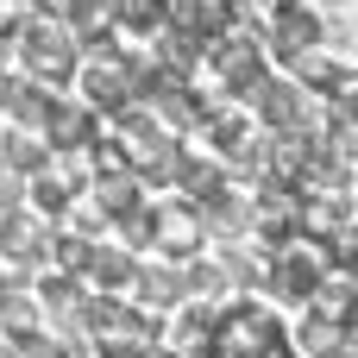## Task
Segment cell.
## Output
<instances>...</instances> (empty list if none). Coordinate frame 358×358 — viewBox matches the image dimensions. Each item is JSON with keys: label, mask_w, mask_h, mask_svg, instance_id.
Wrapping results in <instances>:
<instances>
[{"label": "cell", "mask_w": 358, "mask_h": 358, "mask_svg": "<svg viewBox=\"0 0 358 358\" xmlns=\"http://www.w3.org/2000/svg\"><path fill=\"white\" fill-rule=\"evenodd\" d=\"M57 258H63L69 271H88V258H94V252H88V245H82L76 233H63V239H57Z\"/></svg>", "instance_id": "ac0fdd59"}, {"label": "cell", "mask_w": 358, "mask_h": 358, "mask_svg": "<svg viewBox=\"0 0 358 358\" xmlns=\"http://www.w3.org/2000/svg\"><path fill=\"white\" fill-rule=\"evenodd\" d=\"M31 201H38L44 214H63V208H69V182H57V176H38V182H31Z\"/></svg>", "instance_id": "9a60e30c"}, {"label": "cell", "mask_w": 358, "mask_h": 358, "mask_svg": "<svg viewBox=\"0 0 358 358\" xmlns=\"http://www.w3.org/2000/svg\"><path fill=\"white\" fill-rule=\"evenodd\" d=\"M170 19H176V31H189V38H195V31L214 38V31H227L233 6H227V0H170Z\"/></svg>", "instance_id": "ba28073f"}, {"label": "cell", "mask_w": 358, "mask_h": 358, "mask_svg": "<svg viewBox=\"0 0 358 358\" xmlns=\"http://www.w3.org/2000/svg\"><path fill=\"white\" fill-rule=\"evenodd\" d=\"M151 233H164V245L182 258V252L201 245V214H189V208H157V214H151Z\"/></svg>", "instance_id": "9c48e42d"}, {"label": "cell", "mask_w": 358, "mask_h": 358, "mask_svg": "<svg viewBox=\"0 0 358 358\" xmlns=\"http://www.w3.org/2000/svg\"><path fill=\"white\" fill-rule=\"evenodd\" d=\"M19 57L38 82H69L76 76V31L63 19H31L19 38Z\"/></svg>", "instance_id": "7a4b0ae2"}, {"label": "cell", "mask_w": 358, "mask_h": 358, "mask_svg": "<svg viewBox=\"0 0 358 358\" xmlns=\"http://www.w3.org/2000/svg\"><path fill=\"white\" fill-rule=\"evenodd\" d=\"M88 277H94L101 289H113V283H138V271H132V258H126V252H113V245L88 258Z\"/></svg>", "instance_id": "8fae6325"}, {"label": "cell", "mask_w": 358, "mask_h": 358, "mask_svg": "<svg viewBox=\"0 0 358 358\" xmlns=\"http://www.w3.org/2000/svg\"><path fill=\"white\" fill-rule=\"evenodd\" d=\"M182 289H195V296H201V289H220V271H214V264H201V271H189V283H182Z\"/></svg>", "instance_id": "44dd1931"}, {"label": "cell", "mask_w": 358, "mask_h": 358, "mask_svg": "<svg viewBox=\"0 0 358 358\" xmlns=\"http://www.w3.org/2000/svg\"><path fill=\"white\" fill-rule=\"evenodd\" d=\"M13 94H19V82H6V76H0V107H13Z\"/></svg>", "instance_id": "603a6c76"}, {"label": "cell", "mask_w": 358, "mask_h": 358, "mask_svg": "<svg viewBox=\"0 0 358 358\" xmlns=\"http://www.w3.org/2000/svg\"><path fill=\"white\" fill-rule=\"evenodd\" d=\"M352 334H340L334 321H321V315H308V327H302V352H315V358H334V346H346Z\"/></svg>", "instance_id": "4fadbf2b"}, {"label": "cell", "mask_w": 358, "mask_h": 358, "mask_svg": "<svg viewBox=\"0 0 358 358\" xmlns=\"http://www.w3.org/2000/svg\"><path fill=\"white\" fill-rule=\"evenodd\" d=\"M214 69L227 76L233 94H258L264 88V57L252 44H214Z\"/></svg>", "instance_id": "52a82bcc"}, {"label": "cell", "mask_w": 358, "mask_h": 358, "mask_svg": "<svg viewBox=\"0 0 358 358\" xmlns=\"http://www.w3.org/2000/svg\"><path fill=\"white\" fill-rule=\"evenodd\" d=\"M44 132H50V145H88L94 120H88V107H57V101H50V120H44Z\"/></svg>", "instance_id": "30bf717a"}, {"label": "cell", "mask_w": 358, "mask_h": 358, "mask_svg": "<svg viewBox=\"0 0 358 358\" xmlns=\"http://www.w3.org/2000/svg\"><path fill=\"white\" fill-rule=\"evenodd\" d=\"M252 101H258L264 126H277V132H296V126H308V94H302L296 82H264Z\"/></svg>", "instance_id": "8992f818"}, {"label": "cell", "mask_w": 358, "mask_h": 358, "mask_svg": "<svg viewBox=\"0 0 358 358\" xmlns=\"http://www.w3.org/2000/svg\"><path fill=\"white\" fill-rule=\"evenodd\" d=\"M346 113H352V120H358V88H352V101H346Z\"/></svg>", "instance_id": "cb8c5ba5"}, {"label": "cell", "mask_w": 358, "mask_h": 358, "mask_svg": "<svg viewBox=\"0 0 358 358\" xmlns=\"http://www.w3.org/2000/svg\"><path fill=\"white\" fill-rule=\"evenodd\" d=\"M176 289H182V283H176L170 271H138V296H145L151 308H170V302H176Z\"/></svg>", "instance_id": "5bb4252c"}, {"label": "cell", "mask_w": 358, "mask_h": 358, "mask_svg": "<svg viewBox=\"0 0 358 358\" xmlns=\"http://www.w3.org/2000/svg\"><path fill=\"white\" fill-rule=\"evenodd\" d=\"M0 239H6V252H13V258H31V252H38V233H31L25 220H6V227H0Z\"/></svg>", "instance_id": "2e32d148"}, {"label": "cell", "mask_w": 358, "mask_h": 358, "mask_svg": "<svg viewBox=\"0 0 358 358\" xmlns=\"http://www.w3.org/2000/svg\"><path fill=\"white\" fill-rule=\"evenodd\" d=\"M25 25H31V19H19V6L0 0V38H25Z\"/></svg>", "instance_id": "ffe728a7"}, {"label": "cell", "mask_w": 358, "mask_h": 358, "mask_svg": "<svg viewBox=\"0 0 358 358\" xmlns=\"http://www.w3.org/2000/svg\"><path fill=\"white\" fill-rule=\"evenodd\" d=\"M132 69L126 63H88L82 69V101L88 113H132Z\"/></svg>", "instance_id": "277c9868"}, {"label": "cell", "mask_w": 358, "mask_h": 358, "mask_svg": "<svg viewBox=\"0 0 358 358\" xmlns=\"http://www.w3.org/2000/svg\"><path fill=\"white\" fill-rule=\"evenodd\" d=\"M271 289L277 296H289V302H308L315 308V296L327 289V264H321V245H283L277 252V264H271Z\"/></svg>", "instance_id": "3957f363"}, {"label": "cell", "mask_w": 358, "mask_h": 358, "mask_svg": "<svg viewBox=\"0 0 358 358\" xmlns=\"http://www.w3.org/2000/svg\"><path fill=\"white\" fill-rule=\"evenodd\" d=\"M113 13H120L132 31H151V25L170 19V0H113Z\"/></svg>", "instance_id": "7c38bea8"}, {"label": "cell", "mask_w": 358, "mask_h": 358, "mask_svg": "<svg viewBox=\"0 0 358 358\" xmlns=\"http://www.w3.org/2000/svg\"><path fill=\"white\" fill-rule=\"evenodd\" d=\"M13 201H19V176H6V170H0V208H13Z\"/></svg>", "instance_id": "7402d4cb"}, {"label": "cell", "mask_w": 358, "mask_h": 358, "mask_svg": "<svg viewBox=\"0 0 358 358\" xmlns=\"http://www.w3.org/2000/svg\"><path fill=\"white\" fill-rule=\"evenodd\" d=\"M13 151H6V164H19V170H31L38 164V138H6Z\"/></svg>", "instance_id": "d6986e66"}, {"label": "cell", "mask_w": 358, "mask_h": 358, "mask_svg": "<svg viewBox=\"0 0 358 358\" xmlns=\"http://www.w3.org/2000/svg\"><path fill=\"white\" fill-rule=\"evenodd\" d=\"M321 25V50H334L340 63H358V0H302Z\"/></svg>", "instance_id": "5b68a950"}, {"label": "cell", "mask_w": 358, "mask_h": 358, "mask_svg": "<svg viewBox=\"0 0 358 358\" xmlns=\"http://www.w3.org/2000/svg\"><path fill=\"white\" fill-rule=\"evenodd\" d=\"M164 63H170V69H189V63H195V38H189V31H170V38H164Z\"/></svg>", "instance_id": "e0dca14e"}, {"label": "cell", "mask_w": 358, "mask_h": 358, "mask_svg": "<svg viewBox=\"0 0 358 358\" xmlns=\"http://www.w3.org/2000/svg\"><path fill=\"white\" fill-rule=\"evenodd\" d=\"M208 352H214V358H296V346H289V327H283L271 308L233 302V308L214 321Z\"/></svg>", "instance_id": "6da1fadb"}]
</instances>
